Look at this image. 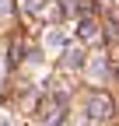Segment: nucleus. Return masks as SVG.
Here are the masks:
<instances>
[{
    "label": "nucleus",
    "instance_id": "obj_1",
    "mask_svg": "<svg viewBox=\"0 0 119 126\" xmlns=\"http://www.w3.org/2000/svg\"><path fill=\"white\" fill-rule=\"evenodd\" d=\"M88 112H91L95 119H105L112 112V98L109 94H91V98H88Z\"/></svg>",
    "mask_w": 119,
    "mask_h": 126
}]
</instances>
